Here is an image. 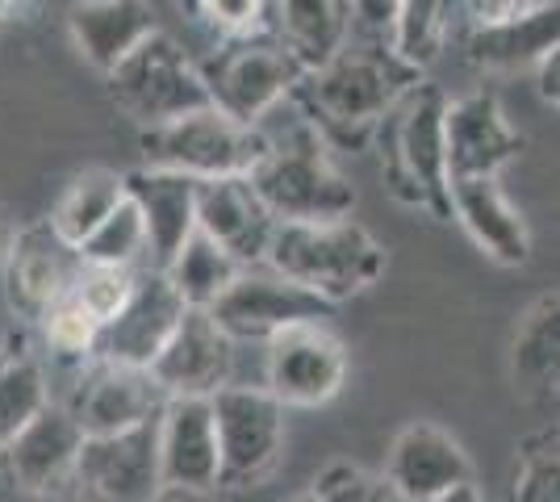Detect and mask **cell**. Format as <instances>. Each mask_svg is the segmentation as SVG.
Here are the masks:
<instances>
[{
	"label": "cell",
	"instance_id": "43",
	"mask_svg": "<svg viewBox=\"0 0 560 502\" xmlns=\"http://www.w3.org/2000/svg\"><path fill=\"white\" fill-rule=\"evenodd\" d=\"M284 502H318V499H314V490H302V494H293V499H284Z\"/></svg>",
	"mask_w": 560,
	"mask_h": 502
},
{
	"label": "cell",
	"instance_id": "45",
	"mask_svg": "<svg viewBox=\"0 0 560 502\" xmlns=\"http://www.w3.org/2000/svg\"><path fill=\"white\" fill-rule=\"evenodd\" d=\"M557 444H560V431H557Z\"/></svg>",
	"mask_w": 560,
	"mask_h": 502
},
{
	"label": "cell",
	"instance_id": "12",
	"mask_svg": "<svg viewBox=\"0 0 560 502\" xmlns=\"http://www.w3.org/2000/svg\"><path fill=\"white\" fill-rule=\"evenodd\" d=\"M63 402L80 419L84 435H117L164 415L167 394L151 377V369L96 357L84 369H75V385Z\"/></svg>",
	"mask_w": 560,
	"mask_h": 502
},
{
	"label": "cell",
	"instance_id": "16",
	"mask_svg": "<svg viewBox=\"0 0 560 502\" xmlns=\"http://www.w3.org/2000/svg\"><path fill=\"white\" fill-rule=\"evenodd\" d=\"M185 311L188 302L180 297V289L172 285V277H167L164 268L147 264V268H139V281H135V293H130L126 311L117 314L114 323L105 327V335H101L96 357L151 369L155 357L167 348L172 331L180 327Z\"/></svg>",
	"mask_w": 560,
	"mask_h": 502
},
{
	"label": "cell",
	"instance_id": "38",
	"mask_svg": "<svg viewBox=\"0 0 560 502\" xmlns=\"http://www.w3.org/2000/svg\"><path fill=\"white\" fill-rule=\"evenodd\" d=\"M536 89H539V96H544V105L560 109V47L548 50L536 63Z\"/></svg>",
	"mask_w": 560,
	"mask_h": 502
},
{
	"label": "cell",
	"instance_id": "13",
	"mask_svg": "<svg viewBox=\"0 0 560 502\" xmlns=\"http://www.w3.org/2000/svg\"><path fill=\"white\" fill-rule=\"evenodd\" d=\"M84 252L68 243L50 218L18 231L13 252L4 260V302L22 323H43V314L68 293L84 272Z\"/></svg>",
	"mask_w": 560,
	"mask_h": 502
},
{
	"label": "cell",
	"instance_id": "14",
	"mask_svg": "<svg viewBox=\"0 0 560 502\" xmlns=\"http://www.w3.org/2000/svg\"><path fill=\"white\" fill-rule=\"evenodd\" d=\"M210 314L234 339H259V343H268L272 335L293 327V323L330 318L335 306L323 302L318 293L293 285L289 277H280L277 268H268V264H247L243 277L210 306Z\"/></svg>",
	"mask_w": 560,
	"mask_h": 502
},
{
	"label": "cell",
	"instance_id": "39",
	"mask_svg": "<svg viewBox=\"0 0 560 502\" xmlns=\"http://www.w3.org/2000/svg\"><path fill=\"white\" fill-rule=\"evenodd\" d=\"M13 240H18V231H13V222L0 214V268L9 260V252H13Z\"/></svg>",
	"mask_w": 560,
	"mask_h": 502
},
{
	"label": "cell",
	"instance_id": "17",
	"mask_svg": "<svg viewBox=\"0 0 560 502\" xmlns=\"http://www.w3.org/2000/svg\"><path fill=\"white\" fill-rule=\"evenodd\" d=\"M444 130L452 180L502 176V167L514 164L518 151H523V135L506 121L502 101L493 89H472V93L447 101Z\"/></svg>",
	"mask_w": 560,
	"mask_h": 502
},
{
	"label": "cell",
	"instance_id": "21",
	"mask_svg": "<svg viewBox=\"0 0 560 502\" xmlns=\"http://www.w3.org/2000/svg\"><path fill=\"white\" fill-rule=\"evenodd\" d=\"M452 218L460 222L472 247L498 268H523L532 260V231L518 214L498 176H465L452 180Z\"/></svg>",
	"mask_w": 560,
	"mask_h": 502
},
{
	"label": "cell",
	"instance_id": "5",
	"mask_svg": "<svg viewBox=\"0 0 560 502\" xmlns=\"http://www.w3.org/2000/svg\"><path fill=\"white\" fill-rule=\"evenodd\" d=\"M139 151L147 167L185 172L197 180L252 176L259 160L268 155V130L231 118L218 105H206V109L172 118L164 126H142Z\"/></svg>",
	"mask_w": 560,
	"mask_h": 502
},
{
	"label": "cell",
	"instance_id": "9",
	"mask_svg": "<svg viewBox=\"0 0 560 502\" xmlns=\"http://www.w3.org/2000/svg\"><path fill=\"white\" fill-rule=\"evenodd\" d=\"M348 382V348L327 318H305L264 343V385L289 410H314L339 398Z\"/></svg>",
	"mask_w": 560,
	"mask_h": 502
},
{
	"label": "cell",
	"instance_id": "22",
	"mask_svg": "<svg viewBox=\"0 0 560 502\" xmlns=\"http://www.w3.org/2000/svg\"><path fill=\"white\" fill-rule=\"evenodd\" d=\"M126 189L147 218L151 264L167 268L197 231V176L142 164L135 172H126Z\"/></svg>",
	"mask_w": 560,
	"mask_h": 502
},
{
	"label": "cell",
	"instance_id": "28",
	"mask_svg": "<svg viewBox=\"0 0 560 502\" xmlns=\"http://www.w3.org/2000/svg\"><path fill=\"white\" fill-rule=\"evenodd\" d=\"M126 172H109V167H89L71 180L68 189L59 192L55 210H50V226L68 243H80L93 235L105 218L114 214L126 201Z\"/></svg>",
	"mask_w": 560,
	"mask_h": 502
},
{
	"label": "cell",
	"instance_id": "23",
	"mask_svg": "<svg viewBox=\"0 0 560 502\" xmlns=\"http://www.w3.org/2000/svg\"><path fill=\"white\" fill-rule=\"evenodd\" d=\"M68 30L84 63L109 75L155 34V9L151 0H75L68 13Z\"/></svg>",
	"mask_w": 560,
	"mask_h": 502
},
{
	"label": "cell",
	"instance_id": "4",
	"mask_svg": "<svg viewBox=\"0 0 560 502\" xmlns=\"http://www.w3.org/2000/svg\"><path fill=\"white\" fill-rule=\"evenodd\" d=\"M264 264L289 277L293 285L318 293L330 306H343L385 277L389 256L360 222L335 218V222H280Z\"/></svg>",
	"mask_w": 560,
	"mask_h": 502
},
{
	"label": "cell",
	"instance_id": "40",
	"mask_svg": "<svg viewBox=\"0 0 560 502\" xmlns=\"http://www.w3.org/2000/svg\"><path fill=\"white\" fill-rule=\"evenodd\" d=\"M435 502H486V494L477 490V481H468V486H460V490H452V494H444V499Z\"/></svg>",
	"mask_w": 560,
	"mask_h": 502
},
{
	"label": "cell",
	"instance_id": "30",
	"mask_svg": "<svg viewBox=\"0 0 560 502\" xmlns=\"http://www.w3.org/2000/svg\"><path fill=\"white\" fill-rule=\"evenodd\" d=\"M43 343H47V357L59 360V364H71V369H84L89 360H96V348H101V335H105V323L96 318L80 293L68 289L47 314H43Z\"/></svg>",
	"mask_w": 560,
	"mask_h": 502
},
{
	"label": "cell",
	"instance_id": "27",
	"mask_svg": "<svg viewBox=\"0 0 560 502\" xmlns=\"http://www.w3.org/2000/svg\"><path fill=\"white\" fill-rule=\"evenodd\" d=\"M511 382L523 394L560 389V293L536 297L511 335Z\"/></svg>",
	"mask_w": 560,
	"mask_h": 502
},
{
	"label": "cell",
	"instance_id": "29",
	"mask_svg": "<svg viewBox=\"0 0 560 502\" xmlns=\"http://www.w3.org/2000/svg\"><path fill=\"white\" fill-rule=\"evenodd\" d=\"M243 268H247V264L238 260V256H231L222 243L210 240V235L197 226L192 240L180 247V256L167 264L164 272L172 277V285L180 289V297H185L188 306L210 311L213 302L243 277Z\"/></svg>",
	"mask_w": 560,
	"mask_h": 502
},
{
	"label": "cell",
	"instance_id": "2",
	"mask_svg": "<svg viewBox=\"0 0 560 502\" xmlns=\"http://www.w3.org/2000/svg\"><path fill=\"white\" fill-rule=\"evenodd\" d=\"M268 155L252 172V185L280 222H335L351 218L355 189L330 160V139L289 96L268 118Z\"/></svg>",
	"mask_w": 560,
	"mask_h": 502
},
{
	"label": "cell",
	"instance_id": "19",
	"mask_svg": "<svg viewBox=\"0 0 560 502\" xmlns=\"http://www.w3.org/2000/svg\"><path fill=\"white\" fill-rule=\"evenodd\" d=\"M160 456L167 490H222V444L210 398H167L160 415Z\"/></svg>",
	"mask_w": 560,
	"mask_h": 502
},
{
	"label": "cell",
	"instance_id": "3",
	"mask_svg": "<svg viewBox=\"0 0 560 502\" xmlns=\"http://www.w3.org/2000/svg\"><path fill=\"white\" fill-rule=\"evenodd\" d=\"M447 96L435 84H415L385 114L381 139V172L385 189L401 206L427 210L431 218H452V172H447Z\"/></svg>",
	"mask_w": 560,
	"mask_h": 502
},
{
	"label": "cell",
	"instance_id": "36",
	"mask_svg": "<svg viewBox=\"0 0 560 502\" xmlns=\"http://www.w3.org/2000/svg\"><path fill=\"white\" fill-rule=\"evenodd\" d=\"M397 4H401V0H351V13H355V22H360V30H364L369 38H385V43H389Z\"/></svg>",
	"mask_w": 560,
	"mask_h": 502
},
{
	"label": "cell",
	"instance_id": "44",
	"mask_svg": "<svg viewBox=\"0 0 560 502\" xmlns=\"http://www.w3.org/2000/svg\"><path fill=\"white\" fill-rule=\"evenodd\" d=\"M180 4H185V9H188V4H192V0H180Z\"/></svg>",
	"mask_w": 560,
	"mask_h": 502
},
{
	"label": "cell",
	"instance_id": "24",
	"mask_svg": "<svg viewBox=\"0 0 560 502\" xmlns=\"http://www.w3.org/2000/svg\"><path fill=\"white\" fill-rule=\"evenodd\" d=\"M351 0H268V34H277L305 68H323L351 43Z\"/></svg>",
	"mask_w": 560,
	"mask_h": 502
},
{
	"label": "cell",
	"instance_id": "20",
	"mask_svg": "<svg viewBox=\"0 0 560 502\" xmlns=\"http://www.w3.org/2000/svg\"><path fill=\"white\" fill-rule=\"evenodd\" d=\"M197 226L243 264H264L280 218L268 210L252 176L197 180Z\"/></svg>",
	"mask_w": 560,
	"mask_h": 502
},
{
	"label": "cell",
	"instance_id": "15",
	"mask_svg": "<svg viewBox=\"0 0 560 502\" xmlns=\"http://www.w3.org/2000/svg\"><path fill=\"white\" fill-rule=\"evenodd\" d=\"M234 373V335L201 306H188L167 348L151 364V377L167 398H213Z\"/></svg>",
	"mask_w": 560,
	"mask_h": 502
},
{
	"label": "cell",
	"instance_id": "35",
	"mask_svg": "<svg viewBox=\"0 0 560 502\" xmlns=\"http://www.w3.org/2000/svg\"><path fill=\"white\" fill-rule=\"evenodd\" d=\"M188 13L231 43V38L259 34V25L268 22V0H192Z\"/></svg>",
	"mask_w": 560,
	"mask_h": 502
},
{
	"label": "cell",
	"instance_id": "8",
	"mask_svg": "<svg viewBox=\"0 0 560 502\" xmlns=\"http://www.w3.org/2000/svg\"><path fill=\"white\" fill-rule=\"evenodd\" d=\"M222 444V486L252 490L284 453V402L268 385H222L210 398Z\"/></svg>",
	"mask_w": 560,
	"mask_h": 502
},
{
	"label": "cell",
	"instance_id": "10",
	"mask_svg": "<svg viewBox=\"0 0 560 502\" xmlns=\"http://www.w3.org/2000/svg\"><path fill=\"white\" fill-rule=\"evenodd\" d=\"M75 490L84 502H155L164 494L160 415L117 435H89L75 465Z\"/></svg>",
	"mask_w": 560,
	"mask_h": 502
},
{
	"label": "cell",
	"instance_id": "41",
	"mask_svg": "<svg viewBox=\"0 0 560 502\" xmlns=\"http://www.w3.org/2000/svg\"><path fill=\"white\" fill-rule=\"evenodd\" d=\"M155 502H210V494H192V490H164Z\"/></svg>",
	"mask_w": 560,
	"mask_h": 502
},
{
	"label": "cell",
	"instance_id": "42",
	"mask_svg": "<svg viewBox=\"0 0 560 502\" xmlns=\"http://www.w3.org/2000/svg\"><path fill=\"white\" fill-rule=\"evenodd\" d=\"M13 9H18V0H0V22H4V17L13 13Z\"/></svg>",
	"mask_w": 560,
	"mask_h": 502
},
{
	"label": "cell",
	"instance_id": "11",
	"mask_svg": "<svg viewBox=\"0 0 560 502\" xmlns=\"http://www.w3.org/2000/svg\"><path fill=\"white\" fill-rule=\"evenodd\" d=\"M84 428L71 415L68 402L50 398L43 415H34L4 448H0V478L22 494H59L63 486H75V465L84 453Z\"/></svg>",
	"mask_w": 560,
	"mask_h": 502
},
{
	"label": "cell",
	"instance_id": "31",
	"mask_svg": "<svg viewBox=\"0 0 560 502\" xmlns=\"http://www.w3.org/2000/svg\"><path fill=\"white\" fill-rule=\"evenodd\" d=\"M447 25H452V0H401L389 30V47L410 68L427 72L444 50Z\"/></svg>",
	"mask_w": 560,
	"mask_h": 502
},
{
	"label": "cell",
	"instance_id": "6",
	"mask_svg": "<svg viewBox=\"0 0 560 502\" xmlns=\"http://www.w3.org/2000/svg\"><path fill=\"white\" fill-rule=\"evenodd\" d=\"M105 80H109V96L117 101V109L139 121V130L213 105L201 63H192L160 30L139 50H130Z\"/></svg>",
	"mask_w": 560,
	"mask_h": 502
},
{
	"label": "cell",
	"instance_id": "1",
	"mask_svg": "<svg viewBox=\"0 0 560 502\" xmlns=\"http://www.w3.org/2000/svg\"><path fill=\"white\" fill-rule=\"evenodd\" d=\"M422 80L385 38L348 43L323 68H310L293 89V101L314 118V126L339 147H369L385 114Z\"/></svg>",
	"mask_w": 560,
	"mask_h": 502
},
{
	"label": "cell",
	"instance_id": "32",
	"mask_svg": "<svg viewBox=\"0 0 560 502\" xmlns=\"http://www.w3.org/2000/svg\"><path fill=\"white\" fill-rule=\"evenodd\" d=\"M80 252L89 264H109V268H139L142 260L151 264V240H147V218L139 201L126 192V201L80 243Z\"/></svg>",
	"mask_w": 560,
	"mask_h": 502
},
{
	"label": "cell",
	"instance_id": "18",
	"mask_svg": "<svg viewBox=\"0 0 560 502\" xmlns=\"http://www.w3.org/2000/svg\"><path fill=\"white\" fill-rule=\"evenodd\" d=\"M385 474L410 502H435L468 481H477L460 440L427 419L397 431L389 453H385Z\"/></svg>",
	"mask_w": 560,
	"mask_h": 502
},
{
	"label": "cell",
	"instance_id": "37",
	"mask_svg": "<svg viewBox=\"0 0 560 502\" xmlns=\"http://www.w3.org/2000/svg\"><path fill=\"white\" fill-rule=\"evenodd\" d=\"M460 4H465L472 30H486V25H502L511 22V17H518L532 0H460Z\"/></svg>",
	"mask_w": 560,
	"mask_h": 502
},
{
	"label": "cell",
	"instance_id": "25",
	"mask_svg": "<svg viewBox=\"0 0 560 502\" xmlns=\"http://www.w3.org/2000/svg\"><path fill=\"white\" fill-rule=\"evenodd\" d=\"M465 47L477 68H536L560 47V0H532L511 22L472 30Z\"/></svg>",
	"mask_w": 560,
	"mask_h": 502
},
{
	"label": "cell",
	"instance_id": "26",
	"mask_svg": "<svg viewBox=\"0 0 560 502\" xmlns=\"http://www.w3.org/2000/svg\"><path fill=\"white\" fill-rule=\"evenodd\" d=\"M47 402H50L47 352H38L30 327L0 331V448L34 415H43Z\"/></svg>",
	"mask_w": 560,
	"mask_h": 502
},
{
	"label": "cell",
	"instance_id": "34",
	"mask_svg": "<svg viewBox=\"0 0 560 502\" xmlns=\"http://www.w3.org/2000/svg\"><path fill=\"white\" fill-rule=\"evenodd\" d=\"M514 502H560V444H527L514 469Z\"/></svg>",
	"mask_w": 560,
	"mask_h": 502
},
{
	"label": "cell",
	"instance_id": "7",
	"mask_svg": "<svg viewBox=\"0 0 560 502\" xmlns=\"http://www.w3.org/2000/svg\"><path fill=\"white\" fill-rule=\"evenodd\" d=\"M302 59L280 43L277 34H247L231 38L226 47H218L201 63V75L210 84V96L218 109H226L238 121H259L277 109L280 101H289L293 89L305 80Z\"/></svg>",
	"mask_w": 560,
	"mask_h": 502
},
{
	"label": "cell",
	"instance_id": "33",
	"mask_svg": "<svg viewBox=\"0 0 560 502\" xmlns=\"http://www.w3.org/2000/svg\"><path fill=\"white\" fill-rule=\"evenodd\" d=\"M314 499L318 502H410L401 490H397L389 474L381 469H364V465H351V460H330L323 465L314 481H310Z\"/></svg>",
	"mask_w": 560,
	"mask_h": 502
}]
</instances>
